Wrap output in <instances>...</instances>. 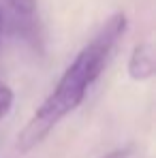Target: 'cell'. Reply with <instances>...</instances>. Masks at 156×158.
I'll return each mask as SVG.
<instances>
[{
    "mask_svg": "<svg viewBox=\"0 0 156 158\" xmlns=\"http://www.w3.org/2000/svg\"><path fill=\"white\" fill-rule=\"evenodd\" d=\"M2 26H4V19H2V11H0V36H2Z\"/></svg>",
    "mask_w": 156,
    "mask_h": 158,
    "instance_id": "8992f818",
    "label": "cell"
},
{
    "mask_svg": "<svg viewBox=\"0 0 156 158\" xmlns=\"http://www.w3.org/2000/svg\"><path fill=\"white\" fill-rule=\"evenodd\" d=\"M11 6L19 13V15H30L36 9V0H11Z\"/></svg>",
    "mask_w": 156,
    "mask_h": 158,
    "instance_id": "5b68a950",
    "label": "cell"
},
{
    "mask_svg": "<svg viewBox=\"0 0 156 158\" xmlns=\"http://www.w3.org/2000/svg\"><path fill=\"white\" fill-rule=\"evenodd\" d=\"M13 101H15L13 90L0 79V120L9 115V111H11V107H13Z\"/></svg>",
    "mask_w": 156,
    "mask_h": 158,
    "instance_id": "3957f363",
    "label": "cell"
},
{
    "mask_svg": "<svg viewBox=\"0 0 156 158\" xmlns=\"http://www.w3.org/2000/svg\"><path fill=\"white\" fill-rule=\"evenodd\" d=\"M126 26H129L126 15L122 11L113 13L92 36V41L75 56V60L58 79L56 88L49 92V96L41 103V107L26 122V126L19 131L17 150L22 154L34 150L60 124L62 118H66L83 103L90 85L101 77L113 52L118 49L122 36L126 34Z\"/></svg>",
    "mask_w": 156,
    "mask_h": 158,
    "instance_id": "6da1fadb",
    "label": "cell"
},
{
    "mask_svg": "<svg viewBox=\"0 0 156 158\" xmlns=\"http://www.w3.org/2000/svg\"><path fill=\"white\" fill-rule=\"evenodd\" d=\"M129 75L135 81H148L156 73V58L152 43H137L133 47V53L129 58Z\"/></svg>",
    "mask_w": 156,
    "mask_h": 158,
    "instance_id": "7a4b0ae2",
    "label": "cell"
},
{
    "mask_svg": "<svg viewBox=\"0 0 156 158\" xmlns=\"http://www.w3.org/2000/svg\"><path fill=\"white\" fill-rule=\"evenodd\" d=\"M103 158H148L139 148H122V150H113Z\"/></svg>",
    "mask_w": 156,
    "mask_h": 158,
    "instance_id": "277c9868",
    "label": "cell"
}]
</instances>
